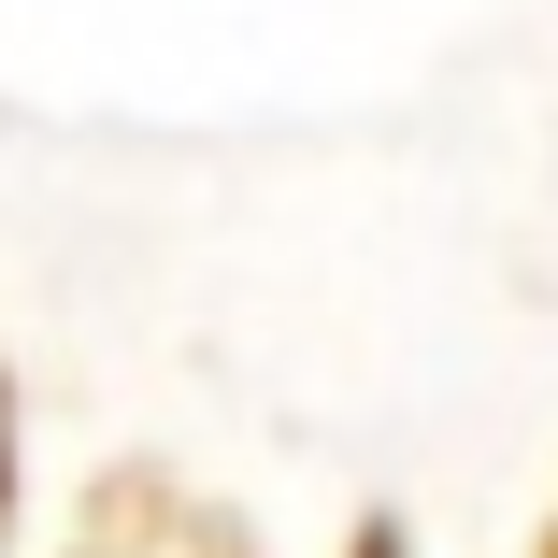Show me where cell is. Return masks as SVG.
Returning a JSON list of instances; mask_svg holds the SVG:
<instances>
[{"label": "cell", "instance_id": "1", "mask_svg": "<svg viewBox=\"0 0 558 558\" xmlns=\"http://www.w3.org/2000/svg\"><path fill=\"white\" fill-rule=\"evenodd\" d=\"M58 558H258V530L230 501H201L172 459H130V473L86 487V515H72Z\"/></svg>", "mask_w": 558, "mask_h": 558}, {"label": "cell", "instance_id": "2", "mask_svg": "<svg viewBox=\"0 0 558 558\" xmlns=\"http://www.w3.org/2000/svg\"><path fill=\"white\" fill-rule=\"evenodd\" d=\"M0 530H15V373H0Z\"/></svg>", "mask_w": 558, "mask_h": 558}, {"label": "cell", "instance_id": "3", "mask_svg": "<svg viewBox=\"0 0 558 558\" xmlns=\"http://www.w3.org/2000/svg\"><path fill=\"white\" fill-rule=\"evenodd\" d=\"M344 558H415V544H401V515H373V530H359Z\"/></svg>", "mask_w": 558, "mask_h": 558}, {"label": "cell", "instance_id": "4", "mask_svg": "<svg viewBox=\"0 0 558 558\" xmlns=\"http://www.w3.org/2000/svg\"><path fill=\"white\" fill-rule=\"evenodd\" d=\"M530 558H558V515H544V544H530Z\"/></svg>", "mask_w": 558, "mask_h": 558}]
</instances>
